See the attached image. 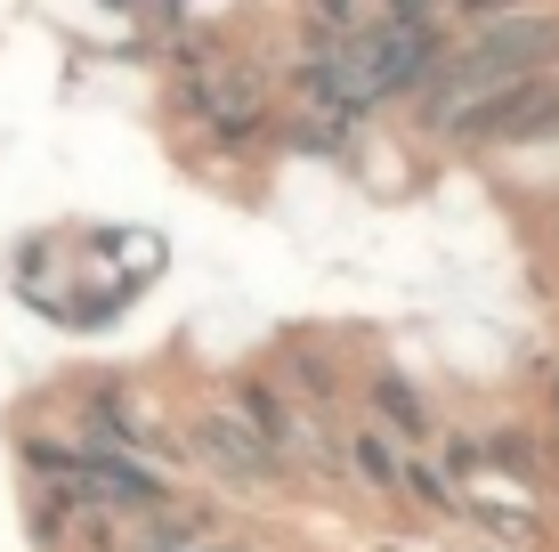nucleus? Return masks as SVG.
I'll list each match as a JSON object with an SVG mask.
<instances>
[{"label": "nucleus", "mask_w": 559, "mask_h": 552, "mask_svg": "<svg viewBox=\"0 0 559 552\" xmlns=\"http://www.w3.org/2000/svg\"><path fill=\"white\" fill-rule=\"evenodd\" d=\"M559 66V9H503V16H478L471 33H447L430 82L414 90V122L421 139L454 146L462 122H471L487 98H503L511 82Z\"/></svg>", "instance_id": "1"}, {"label": "nucleus", "mask_w": 559, "mask_h": 552, "mask_svg": "<svg viewBox=\"0 0 559 552\" xmlns=\"http://www.w3.org/2000/svg\"><path fill=\"white\" fill-rule=\"evenodd\" d=\"M349 480L365 488V496H381V504H397L406 496V447L390 439V431H373V423H357L349 431Z\"/></svg>", "instance_id": "6"}, {"label": "nucleus", "mask_w": 559, "mask_h": 552, "mask_svg": "<svg viewBox=\"0 0 559 552\" xmlns=\"http://www.w3.org/2000/svg\"><path fill=\"white\" fill-rule=\"evenodd\" d=\"M397 504L430 512V520H462V488L430 463V455H406V496H397Z\"/></svg>", "instance_id": "7"}, {"label": "nucleus", "mask_w": 559, "mask_h": 552, "mask_svg": "<svg viewBox=\"0 0 559 552\" xmlns=\"http://www.w3.org/2000/svg\"><path fill=\"white\" fill-rule=\"evenodd\" d=\"M544 390H551V423H559V366H544Z\"/></svg>", "instance_id": "8"}, {"label": "nucleus", "mask_w": 559, "mask_h": 552, "mask_svg": "<svg viewBox=\"0 0 559 552\" xmlns=\"http://www.w3.org/2000/svg\"><path fill=\"white\" fill-rule=\"evenodd\" d=\"M179 106H187V122L211 130V146H252L267 130V90L236 57H195L187 82H179Z\"/></svg>", "instance_id": "2"}, {"label": "nucleus", "mask_w": 559, "mask_h": 552, "mask_svg": "<svg viewBox=\"0 0 559 552\" xmlns=\"http://www.w3.org/2000/svg\"><path fill=\"white\" fill-rule=\"evenodd\" d=\"M365 423L373 431H390L406 455H421V447H438V407L421 398L397 366H373V383H365Z\"/></svg>", "instance_id": "4"}, {"label": "nucleus", "mask_w": 559, "mask_h": 552, "mask_svg": "<svg viewBox=\"0 0 559 552\" xmlns=\"http://www.w3.org/2000/svg\"><path fill=\"white\" fill-rule=\"evenodd\" d=\"M227 407H236L243 423H252L260 439L293 463V447H300V431H308V407H293L284 383H267V374H236V383H227Z\"/></svg>", "instance_id": "5"}, {"label": "nucleus", "mask_w": 559, "mask_h": 552, "mask_svg": "<svg viewBox=\"0 0 559 552\" xmlns=\"http://www.w3.org/2000/svg\"><path fill=\"white\" fill-rule=\"evenodd\" d=\"M179 447H187V463H203L211 480H227V488H284L293 480V463H284L236 407H203L195 423L179 431Z\"/></svg>", "instance_id": "3"}]
</instances>
